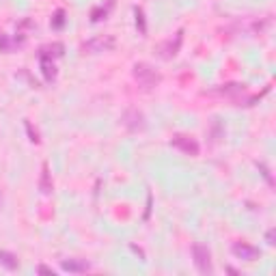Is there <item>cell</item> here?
<instances>
[{
	"label": "cell",
	"mask_w": 276,
	"mask_h": 276,
	"mask_svg": "<svg viewBox=\"0 0 276 276\" xmlns=\"http://www.w3.org/2000/svg\"><path fill=\"white\" fill-rule=\"evenodd\" d=\"M132 76L143 89H154V86H158L160 80H162L160 72H156L149 63H136L134 69H132Z\"/></svg>",
	"instance_id": "obj_1"
},
{
	"label": "cell",
	"mask_w": 276,
	"mask_h": 276,
	"mask_svg": "<svg viewBox=\"0 0 276 276\" xmlns=\"http://www.w3.org/2000/svg\"><path fill=\"white\" fill-rule=\"evenodd\" d=\"M117 45V39L115 35H97L89 41L80 45V52L82 54H99V52H110Z\"/></svg>",
	"instance_id": "obj_2"
},
{
	"label": "cell",
	"mask_w": 276,
	"mask_h": 276,
	"mask_svg": "<svg viewBox=\"0 0 276 276\" xmlns=\"http://www.w3.org/2000/svg\"><path fill=\"white\" fill-rule=\"evenodd\" d=\"M181 43H184V31L179 28L173 37H168L166 41H162V43L158 45V54H160V58H164V61H173V58L179 54Z\"/></svg>",
	"instance_id": "obj_3"
},
{
	"label": "cell",
	"mask_w": 276,
	"mask_h": 276,
	"mask_svg": "<svg viewBox=\"0 0 276 276\" xmlns=\"http://www.w3.org/2000/svg\"><path fill=\"white\" fill-rule=\"evenodd\" d=\"M171 145L175 147L177 151H181V154L186 156H198V151H201V147H198L197 138L190 136V134H175V136L171 138Z\"/></svg>",
	"instance_id": "obj_4"
},
{
	"label": "cell",
	"mask_w": 276,
	"mask_h": 276,
	"mask_svg": "<svg viewBox=\"0 0 276 276\" xmlns=\"http://www.w3.org/2000/svg\"><path fill=\"white\" fill-rule=\"evenodd\" d=\"M121 123L125 125V130H127V132H132V134L143 132L145 127H147L145 115L140 113L138 108H127L125 113H123V117H121Z\"/></svg>",
	"instance_id": "obj_5"
},
{
	"label": "cell",
	"mask_w": 276,
	"mask_h": 276,
	"mask_svg": "<svg viewBox=\"0 0 276 276\" xmlns=\"http://www.w3.org/2000/svg\"><path fill=\"white\" fill-rule=\"evenodd\" d=\"M192 257H195V266L201 274H211V252L207 246L203 244H195L192 246Z\"/></svg>",
	"instance_id": "obj_6"
},
{
	"label": "cell",
	"mask_w": 276,
	"mask_h": 276,
	"mask_svg": "<svg viewBox=\"0 0 276 276\" xmlns=\"http://www.w3.org/2000/svg\"><path fill=\"white\" fill-rule=\"evenodd\" d=\"M211 95H222V97H229L233 99L236 104H239V99H242V95L246 93V84H237V82H231V84H222L218 86V89L209 91Z\"/></svg>",
	"instance_id": "obj_7"
},
{
	"label": "cell",
	"mask_w": 276,
	"mask_h": 276,
	"mask_svg": "<svg viewBox=\"0 0 276 276\" xmlns=\"http://www.w3.org/2000/svg\"><path fill=\"white\" fill-rule=\"evenodd\" d=\"M231 252L237 257V259H244V261H255L261 257V250L252 244H246V242H236L231 246Z\"/></svg>",
	"instance_id": "obj_8"
},
{
	"label": "cell",
	"mask_w": 276,
	"mask_h": 276,
	"mask_svg": "<svg viewBox=\"0 0 276 276\" xmlns=\"http://www.w3.org/2000/svg\"><path fill=\"white\" fill-rule=\"evenodd\" d=\"M26 45V37L24 35H4L2 33V37H0V52H15V50H20V48H24Z\"/></svg>",
	"instance_id": "obj_9"
},
{
	"label": "cell",
	"mask_w": 276,
	"mask_h": 276,
	"mask_svg": "<svg viewBox=\"0 0 276 276\" xmlns=\"http://www.w3.org/2000/svg\"><path fill=\"white\" fill-rule=\"evenodd\" d=\"M61 270L63 272H69V274H82V272H89L91 263L86 259H63Z\"/></svg>",
	"instance_id": "obj_10"
},
{
	"label": "cell",
	"mask_w": 276,
	"mask_h": 276,
	"mask_svg": "<svg viewBox=\"0 0 276 276\" xmlns=\"http://www.w3.org/2000/svg\"><path fill=\"white\" fill-rule=\"evenodd\" d=\"M63 54H65V45H63L61 41H54V43L41 45L39 48V58H50V61H54V58H61Z\"/></svg>",
	"instance_id": "obj_11"
},
{
	"label": "cell",
	"mask_w": 276,
	"mask_h": 276,
	"mask_svg": "<svg viewBox=\"0 0 276 276\" xmlns=\"http://www.w3.org/2000/svg\"><path fill=\"white\" fill-rule=\"evenodd\" d=\"M39 190H41V195H45V197H50V195H52V190H54V184H52V175H50V166H48V162H43V164H41Z\"/></svg>",
	"instance_id": "obj_12"
},
{
	"label": "cell",
	"mask_w": 276,
	"mask_h": 276,
	"mask_svg": "<svg viewBox=\"0 0 276 276\" xmlns=\"http://www.w3.org/2000/svg\"><path fill=\"white\" fill-rule=\"evenodd\" d=\"M0 268L4 270H17L20 268V259H17V255L9 250H0Z\"/></svg>",
	"instance_id": "obj_13"
},
{
	"label": "cell",
	"mask_w": 276,
	"mask_h": 276,
	"mask_svg": "<svg viewBox=\"0 0 276 276\" xmlns=\"http://www.w3.org/2000/svg\"><path fill=\"white\" fill-rule=\"evenodd\" d=\"M41 61V74H43V78L48 80V82H54L56 80V65H54V61H50V58H39Z\"/></svg>",
	"instance_id": "obj_14"
},
{
	"label": "cell",
	"mask_w": 276,
	"mask_h": 276,
	"mask_svg": "<svg viewBox=\"0 0 276 276\" xmlns=\"http://www.w3.org/2000/svg\"><path fill=\"white\" fill-rule=\"evenodd\" d=\"M113 4H115V0H108V4H99V7H93L91 9V22H102V20H106L108 17V13H110V9H113Z\"/></svg>",
	"instance_id": "obj_15"
},
{
	"label": "cell",
	"mask_w": 276,
	"mask_h": 276,
	"mask_svg": "<svg viewBox=\"0 0 276 276\" xmlns=\"http://www.w3.org/2000/svg\"><path fill=\"white\" fill-rule=\"evenodd\" d=\"M65 22H67V13L63 9H56L54 15H52V20H50L52 28H54V31H61V28H65Z\"/></svg>",
	"instance_id": "obj_16"
},
{
	"label": "cell",
	"mask_w": 276,
	"mask_h": 276,
	"mask_svg": "<svg viewBox=\"0 0 276 276\" xmlns=\"http://www.w3.org/2000/svg\"><path fill=\"white\" fill-rule=\"evenodd\" d=\"M134 17H136V28H138V35H147V20H145V11L140 7H134Z\"/></svg>",
	"instance_id": "obj_17"
},
{
	"label": "cell",
	"mask_w": 276,
	"mask_h": 276,
	"mask_svg": "<svg viewBox=\"0 0 276 276\" xmlns=\"http://www.w3.org/2000/svg\"><path fill=\"white\" fill-rule=\"evenodd\" d=\"M26 132H28V138H31V143H35V145H39V143H41L39 132L33 127V123H31V121H26Z\"/></svg>",
	"instance_id": "obj_18"
},
{
	"label": "cell",
	"mask_w": 276,
	"mask_h": 276,
	"mask_svg": "<svg viewBox=\"0 0 276 276\" xmlns=\"http://www.w3.org/2000/svg\"><path fill=\"white\" fill-rule=\"evenodd\" d=\"M266 242L270 246H274L276 244V229H268V233H266Z\"/></svg>",
	"instance_id": "obj_19"
},
{
	"label": "cell",
	"mask_w": 276,
	"mask_h": 276,
	"mask_svg": "<svg viewBox=\"0 0 276 276\" xmlns=\"http://www.w3.org/2000/svg\"><path fill=\"white\" fill-rule=\"evenodd\" d=\"M37 274H50V276H54L56 272L52 268H48V266H43V263H41V266L37 268Z\"/></svg>",
	"instance_id": "obj_20"
},
{
	"label": "cell",
	"mask_w": 276,
	"mask_h": 276,
	"mask_svg": "<svg viewBox=\"0 0 276 276\" xmlns=\"http://www.w3.org/2000/svg\"><path fill=\"white\" fill-rule=\"evenodd\" d=\"M0 37H2V31H0Z\"/></svg>",
	"instance_id": "obj_21"
}]
</instances>
